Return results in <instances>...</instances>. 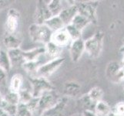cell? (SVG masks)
Returning <instances> with one entry per match:
<instances>
[{"label": "cell", "mask_w": 124, "mask_h": 116, "mask_svg": "<svg viewBox=\"0 0 124 116\" xmlns=\"http://www.w3.org/2000/svg\"><path fill=\"white\" fill-rule=\"evenodd\" d=\"M83 116H96V115L94 113V111H83Z\"/></svg>", "instance_id": "obj_36"}, {"label": "cell", "mask_w": 124, "mask_h": 116, "mask_svg": "<svg viewBox=\"0 0 124 116\" xmlns=\"http://www.w3.org/2000/svg\"><path fill=\"white\" fill-rule=\"evenodd\" d=\"M81 91V84L75 80H69L64 83L63 93L66 98H74Z\"/></svg>", "instance_id": "obj_15"}, {"label": "cell", "mask_w": 124, "mask_h": 116, "mask_svg": "<svg viewBox=\"0 0 124 116\" xmlns=\"http://www.w3.org/2000/svg\"><path fill=\"white\" fill-rule=\"evenodd\" d=\"M47 6L52 14L53 16H59V13L63 9L62 2L59 0H51V1H46Z\"/></svg>", "instance_id": "obj_23"}, {"label": "cell", "mask_w": 124, "mask_h": 116, "mask_svg": "<svg viewBox=\"0 0 124 116\" xmlns=\"http://www.w3.org/2000/svg\"><path fill=\"white\" fill-rule=\"evenodd\" d=\"M12 3V1H9V0H0V12L6 9Z\"/></svg>", "instance_id": "obj_35"}, {"label": "cell", "mask_w": 124, "mask_h": 116, "mask_svg": "<svg viewBox=\"0 0 124 116\" xmlns=\"http://www.w3.org/2000/svg\"><path fill=\"white\" fill-rule=\"evenodd\" d=\"M71 116H83V113H76V114L72 115Z\"/></svg>", "instance_id": "obj_38"}, {"label": "cell", "mask_w": 124, "mask_h": 116, "mask_svg": "<svg viewBox=\"0 0 124 116\" xmlns=\"http://www.w3.org/2000/svg\"><path fill=\"white\" fill-rule=\"evenodd\" d=\"M123 45L122 46H123V47H124V40H123Z\"/></svg>", "instance_id": "obj_40"}, {"label": "cell", "mask_w": 124, "mask_h": 116, "mask_svg": "<svg viewBox=\"0 0 124 116\" xmlns=\"http://www.w3.org/2000/svg\"><path fill=\"white\" fill-rule=\"evenodd\" d=\"M8 57L10 59V61L12 63V66H18L23 65L24 63L23 60V50L20 48L10 50L7 51Z\"/></svg>", "instance_id": "obj_18"}, {"label": "cell", "mask_w": 124, "mask_h": 116, "mask_svg": "<svg viewBox=\"0 0 124 116\" xmlns=\"http://www.w3.org/2000/svg\"><path fill=\"white\" fill-rule=\"evenodd\" d=\"M29 35L32 42L46 45L51 41L53 32L45 24L33 23L29 27Z\"/></svg>", "instance_id": "obj_2"}, {"label": "cell", "mask_w": 124, "mask_h": 116, "mask_svg": "<svg viewBox=\"0 0 124 116\" xmlns=\"http://www.w3.org/2000/svg\"><path fill=\"white\" fill-rule=\"evenodd\" d=\"M105 74L110 82L120 84L124 82V67L117 61H110L106 67Z\"/></svg>", "instance_id": "obj_5"}, {"label": "cell", "mask_w": 124, "mask_h": 116, "mask_svg": "<svg viewBox=\"0 0 124 116\" xmlns=\"http://www.w3.org/2000/svg\"><path fill=\"white\" fill-rule=\"evenodd\" d=\"M78 9V13L87 19L89 23L96 25L98 23L97 16V7L99 6V2L87 1L79 2L76 4Z\"/></svg>", "instance_id": "obj_3"}, {"label": "cell", "mask_w": 124, "mask_h": 116, "mask_svg": "<svg viewBox=\"0 0 124 116\" xmlns=\"http://www.w3.org/2000/svg\"><path fill=\"white\" fill-rule=\"evenodd\" d=\"M42 54H45L44 46L35 47V48H32L29 50H25V51L23 50L24 62L38 61V58Z\"/></svg>", "instance_id": "obj_17"}, {"label": "cell", "mask_w": 124, "mask_h": 116, "mask_svg": "<svg viewBox=\"0 0 124 116\" xmlns=\"http://www.w3.org/2000/svg\"><path fill=\"white\" fill-rule=\"evenodd\" d=\"M85 53V44L83 39L73 40L70 45V55L72 62H78Z\"/></svg>", "instance_id": "obj_10"}, {"label": "cell", "mask_w": 124, "mask_h": 116, "mask_svg": "<svg viewBox=\"0 0 124 116\" xmlns=\"http://www.w3.org/2000/svg\"><path fill=\"white\" fill-rule=\"evenodd\" d=\"M79 101L81 106L83 108V111H94L96 104L90 100V98L88 97L86 94L79 98Z\"/></svg>", "instance_id": "obj_28"}, {"label": "cell", "mask_w": 124, "mask_h": 116, "mask_svg": "<svg viewBox=\"0 0 124 116\" xmlns=\"http://www.w3.org/2000/svg\"><path fill=\"white\" fill-rule=\"evenodd\" d=\"M44 49H45V55L48 58H49V60H53L60 57L62 52V47L55 44L52 41L46 44L44 46Z\"/></svg>", "instance_id": "obj_16"}, {"label": "cell", "mask_w": 124, "mask_h": 116, "mask_svg": "<svg viewBox=\"0 0 124 116\" xmlns=\"http://www.w3.org/2000/svg\"><path fill=\"white\" fill-rule=\"evenodd\" d=\"M15 116H33V114L29 109L26 105L19 103L17 105V111Z\"/></svg>", "instance_id": "obj_32"}, {"label": "cell", "mask_w": 124, "mask_h": 116, "mask_svg": "<svg viewBox=\"0 0 124 116\" xmlns=\"http://www.w3.org/2000/svg\"><path fill=\"white\" fill-rule=\"evenodd\" d=\"M0 116H8L2 108H0Z\"/></svg>", "instance_id": "obj_37"}, {"label": "cell", "mask_w": 124, "mask_h": 116, "mask_svg": "<svg viewBox=\"0 0 124 116\" xmlns=\"http://www.w3.org/2000/svg\"><path fill=\"white\" fill-rule=\"evenodd\" d=\"M60 97H59L57 93L55 91H50L45 92L39 98V102H38V108L36 111L37 116H40L43 114L46 111L49 110L52 107H53Z\"/></svg>", "instance_id": "obj_6"}, {"label": "cell", "mask_w": 124, "mask_h": 116, "mask_svg": "<svg viewBox=\"0 0 124 116\" xmlns=\"http://www.w3.org/2000/svg\"><path fill=\"white\" fill-rule=\"evenodd\" d=\"M3 44L6 47L8 50H14L20 48V46L22 44V39H20L18 36L16 35V33L11 34L6 33L2 39Z\"/></svg>", "instance_id": "obj_14"}, {"label": "cell", "mask_w": 124, "mask_h": 116, "mask_svg": "<svg viewBox=\"0 0 124 116\" xmlns=\"http://www.w3.org/2000/svg\"><path fill=\"white\" fill-rule=\"evenodd\" d=\"M41 63L39 61H29V62H24L23 63V69L26 71L29 74L32 75L31 77H35L36 74L37 70L39 69L40 67Z\"/></svg>", "instance_id": "obj_25"}, {"label": "cell", "mask_w": 124, "mask_h": 116, "mask_svg": "<svg viewBox=\"0 0 124 116\" xmlns=\"http://www.w3.org/2000/svg\"><path fill=\"white\" fill-rule=\"evenodd\" d=\"M104 42V33L101 30H97L93 35L84 40L85 53L91 59H96L100 56Z\"/></svg>", "instance_id": "obj_1"}, {"label": "cell", "mask_w": 124, "mask_h": 116, "mask_svg": "<svg viewBox=\"0 0 124 116\" xmlns=\"http://www.w3.org/2000/svg\"><path fill=\"white\" fill-rule=\"evenodd\" d=\"M12 67V66L7 51L1 49L0 50V69H2L7 74L10 72Z\"/></svg>", "instance_id": "obj_22"}, {"label": "cell", "mask_w": 124, "mask_h": 116, "mask_svg": "<svg viewBox=\"0 0 124 116\" xmlns=\"http://www.w3.org/2000/svg\"><path fill=\"white\" fill-rule=\"evenodd\" d=\"M78 14V9L77 6L74 3L72 4L70 6L63 9L62 12L59 13V17L61 19L62 23L65 25V27L71 23L74 17Z\"/></svg>", "instance_id": "obj_13"}, {"label": "cell", "mask_w": 124, "mask_h": 116, "mask_svg": "<svg viewBox=\"0 0 124 116\" xmlns=\"http://www.w3.org/2000/svg\"><path fill=\"white\" fill-rule=\"evenodd\" d=\"M6 88H7V74L5 71H3L2 69H0V94H1V95H2V90H6Z\"/></svg>", "instance_id": "obj_34"}, {"label": "cell", "mask_w": 124, "mask_h": 116, "mask_svg": "<svg viewBox=\"0 0 124 116\" xmlns=\"http://www.w3.org/2000/svg\"><path fill=\"white\" fill-rule=\"evenodd\" d=\"M67 101L68 98H60L56 104L49 110L46 111L42 115V116H63L64 111H65V108L67 105Z\"/></svg>", "instance_id": "obj_12"}, {"label": "cell", "mask_w": 124, "mask_h": 116, "mask_svg": "<svg viewBox=\"0 0 124 116\" xmlns=\"http://www.w3.org/2000/svg\"><path fill=\"white\" fill-rule=\"evenodd\" d=\"M111 111H112V108H110L109 105L102 100L98 101L94 108V113L96 115V116H108Z\"/></svg>", "instance_id": "obj_21"}, {"label": "cell", "mask_w": 124, "mask_h": 116, "mask_svg": "<svg viewBox=\"0 0 124 116\" xmlns=\"http://www.w3.org/2000/svg\"><path fill=\"white\" fill-rule=\"evenodd\" d=\"M2 98L8 103H9V104L15 105H18L19 104V93H16V92L11 91L9 90H8V91L3 94Z\"/></svg>", "instance_id": "obj_29"}, {"label": "cell", "mask_w": 124, "mask_h": 116, "mask_svg": "<svg viewBox=\"0 0 124 116\" xmlns=\"http://www.w3.org/2000/svg\"><path fill=\"white\" fill-rule=\"evenodd\" d=\"M24 78L23 76L20 74H15L12 77L9 83L8 90L16 93H19L20 90L23 88Z\"/></svg>", "instance_id": "obj_19"}, {"label": "cell", "mask_w": 124, "mask_h": 116, "mask_svg": "<svg viewBox=\"0 0 124 116\" xmlns=\"http://www.w3.org/2000/svg\"><path fill=\"white\" fill-rule=\"evenodd\" d=\"M0 108H2L8 116H15L17 111V105L9 104L2 98H0Z\"/></svg>", "instance_id": "obj_27"}, {"label": "cell", "mask_w": 124, "mask_h": 116, "mask_svg": "<svg viewBox=\"0 0 124 116\" xmlns=\"http://www.w3.org/2000/svg\"><path fill=\"white\" fill-rule=\"evenodd\" d=\"M44 24L48 28H49V29L53 33L56 32L58 30H60V29L65 27V25H64V23H62L61 19L59 17V16H52L49 19L46 21Z\"/></svg>", "instance_id": "obj_20"}, {"label": "cell", "mask_w": 124, "mask_h": 116, "mask_svg": "<svg viewBox=\"0 0 124 116\" xmlns=\"http://www.w3.org/2000/svg\"><path fill=\"white\" fill-rule=\"evenodd\" d=\"M112 112L116 116H124V101H119L115 105Z\"/></svg>", "instance_id": "obj_33"}, {"label": "cell", "mask_w": 124, "mask_h": 116, "mask_svg": "<svg viewBox=\"0 0 124 116\" xmlns=\"http://www.w3.org/2000/svg\"><path fill=\"white\" fill-rule=\"evenodd\" d=\"M108 116H116V115H115L112 112V111H111V113H110Z\"/></svg>", "instance_id": "obj_39"}, {"label": "cell", "mask_w": 124, "mask_h": 116, "mask_svg": "<svg viewBox=\"0 0 124 116\" xmlns=\"http://www.w3.org/2000/svg\"><path fill=\"white\" fill-rule=\"evenodd\" d=\"M51 41L54 43L55 44H56L57 46L62 47V48L67 46H70L72 42L71 39L69 36V34H68L67 31L66 30L65 27L60 29V30L53 33Z\"/></svg>", "instance_id": "obj_11"}, {"label": "cell", "mask_w": 124, "mask_h": 116, "mask_svg": "<svg viewBox=\"0 0 124 116\" xmlns=\"http://www.w3.org/2000/svg\"><path fill=\"white\" fill-rule=\"evenodd\" d=\"M123 92H124V82H123Z\"/></svg>", "instance_id": "obj_41"}, {"label": "cell", "mask_w": 124, "mask_h": 116, "mask_svg": "<svg viewBox=\"0 0 124 116\" xmlns=\"http://www.w3.org/2000/svg\"><path fill=\"white\" fill-rule=\"evenodd\" d=\"M29 84L31 85V91L34 98H39L45 92L54 91V86L50 81L41 77H29Z\"/></svg>", "instance_id": "obj_4"}, {"label": "cell", "mask_w": 124, "mask_h": 116, "mask_svg": "<svg viewBox=\"0 0 124 116\" xmlns=\"http://www.w3.org/2000/svg\"><path fill=\"white\" fill-rule=\"evenodd\" d=\"M0 50H1V45H0Z\"/></svg>", "instance_id": "obj_42"}, {"label": "cell", "mask_w": 124, "mask_h": 116, "mask_svg": "<svg viewBox=\"0 0 124 116\" xmlns=\"http://www.w3.org/2000/svg\"><path fill=\"white\" fill-rule=\"evenodd\" d=\"M52 14L47 6L46 1L39 0L36 2V9L34 14V20L36 24H44L46 21L52 17Z\"/></svg>", "instance_id": "obj_8"}, {"label": "cell", "mask_w": 124, "mask_h": 116, "mask_svg": "<svg viewBox=\"0 0 124 116\" xmlns=\"http://www.w3.org/2000/svg\"><path fill=\"white\" fill-rule=\"evenodd\" d=\"M89 23H89V21L87 19H85L84 16H81L80 14L78 13L74 17V19H72L70 24L73 26V27H76L77 29H79V31L83 32V29L86 27Z\"/></svg>", "instance_id": "obj_24"}, {"label": "cell", "mask_w": 124, "mask_h": 116, "mask_svg": "<svg viewBox=\"0 0 124 116\" xmlns=\"http://www.w3.org/2000/svg\"><path fill=\"white\" fill-rule=\"evenodd\" d=\"M65 60H66L65 57H60L56 59L49 60L48 62H46L43 64H41L39 69L37 70L36 74L35 77H41L48 79L49 77L54 74L62 65Z\"/></svg>", "instance_id": "obj_7"}, {"label": "cell", "mask_w": 124, "mask_h": 116, "mask_svg": "<svg viewBox=\"0 0 124 116\" xmlns=\"http://www.w3.org/2000/svg\"><path fill=\"white\" fill-rule=\"evenodd\" d=\"M103 91H102V89L100 87H93V88L90 89V91H89L86 94L88 95V97L90 98V100L92 101H93L95 104L98 101H100L102 99V96H103Z\"/></svg>", "instance_id": "obj_26"}, {"label": "cell", "mask_w": 124, "mask_h": 116, "mask_svg": "<svg viewBox=\"0 0 124 116\" xmlns=\"http://www.w3.org/2000/svg\"><path fill=\"white\" fill-rule=\"evenodd\" d=\"M65 29L67 31L68 34H69L72 41L79 40V39H82V32L79 31V29H77L76 27H74L72 25L69 24L66 26Z\"/></svg>", "instance_id": "obj_30"}, {"label": "cell", "mask_w": 124, "mask_h": 116, "mask_svg": "<svg viewBox=\"0 0 124 116\" xmlns=\"http://www.w3.org/2000/svg\"><path fill=\"white\" fill-rule=\"evenodd\" d=\"M20 13L16 9H9L6 21V33L14 34L19 27Z\"/></svg>", "instance_id": "obj_9"}, {"label": "cell", "mask_w": 124, "mask_h": 116, "mask_svg": "<svg viewBox=\"0 0 124 116\" xmlns=\"http://www.w3.org/2000/svg\"><path fill=\"white\" fill-rule=\"evenodd\" d=\"M19 103H23V104H27V103H29L34 98L30 90L23 88L19 92Z\"/></svg>", "instance_id": "obj_31"}]
</instances>
